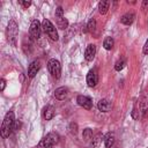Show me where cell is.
Here are the masks:
<instances>
[{
	"label": "cell",
	"instance_id": "obj_24",
	"mask_svg": "<svg viewBox=\"0 0 148 148\" xmlns=\"http://www.w3.org/2000/svg\"><path fill=\"white\" fill-rule=\"evenodd\" d=\"M99 141H101V134H97V135L92 139V146H94V147H97L98 143H99Z\"/></svg>",
	"mask_w": 148,
	"mask_h": 148
},
{
	"label": "cell",
	"instance_id": "obj_9",
	"mask_svg": "<svg viewBox=\"0 0 148 148\" xmlns=\"http://www.w3.org/2000/svg\"><path fill=\"white\" fill-rule=\"evenodd\" d=\"M39 68H40V62L38 60H34L28 67V76L34 77L37 74V72L39 71Z\"/></svg>",
	"mask_w": 148,
	"mask_h": 148
},
{
	"label": "cell",
	"instance_id": "obj_8",
	"mask_svg": "<svg viewBox=\"0 0 148 148\" xmlns=\"http://www.w3.org/2000/svg\"><path fill=\"white\" fill-rule=\"evenodd\" d=\"M97 82H98V75H97L96 71L95 69L89 71L88 74H87V83H88V86L89 87H95L97 84Z\"/></svg>",
	"mask_w": 148,
	"mask_h": 148
},
{
	"label": "cell",
	"instance_id": "obj_20",
	"mask_svg": "<svg viewBox=\"0 0 148 148\" xmlns=\"http://www.w3.org/2000/svg\"><path fill=\"white\" fill-rule=\"evenodd\" d=\"M140 105H141V112L145 113L148 109V99L146 97H142L141 98V102H140Z\"/></svg>",
	"mask_w": 148,
	"mask_h": 148
},
{
	"label": "cell",
	"instance_id": "obj_18",
	"mask_svg": "<svg viewBox=\"0 0 148 148\" xmlns=\"http://www.w3.org/2000/svg\"><path fill=\"white\" fill-rule=\"evenodd\" d=\"M113 44H114V42H113V39L111 37H106L104 39V42H103V46H104L105 50H111L113 47Z\"/></svg>",
	"mask_w": 148,
	"mask_h": 148
},
{
	"label": "cell",
	"instance_id": "obj_22",
	"mask_svg": "<svg viewBox=\"0 0 148 148\" xmlns=\"http://www.w3.org/2000/svg\"><path fill=\"white\" fill-rule=\"evenodd\" d=\"M124 66H125V60L124 59H119L117 62H116V65H114V69L116 71H121L123 68H124Z\"/></svg>",
	"mask_w": 148,
	"mask_h": 148
},
{
	"label": "cell",
	"instance_id": "obj_10",
	"mask_svg": "<svg viewBox=\"0 0 148 148\" xmlns=\"http://www.w3.org/2000/svg\"><path fill=\"white\" fill-rule=\"evenodd\" d=\"M95 54H96V46L94 44L88 45L87 49H86V51H84V58H86V60L91 61L94 59Z\"/></svg>",
	"mask_w": 148,
	"mask_h": 148
},
{
	"label": "cell",
	"instance_id": "obj_26",
	"mask_svg": "<svg viewBox=\"0 0 148 148\" xmlns=\"http://www.w3.org/2000/svg\"><path fill=\"white\" fill-rule=\"evenodd\" d=\"M18 2H20L24 8H28V7L31 5V1H22V0H21V1H18Z\"/></svg>",
	"mask_w": 148,
	"mask_h": 148
},
{
	"label": "cell",
	"instance_id": "obj_29",
	"mask_svg": "<svg viewBox=\"0 0 148 148\" xmlns=\"http://www.w3.org/2000/svg\"><path fill=\"white\" fill-rule=\"evenodd\" d=\"M147 6H148V1H143L142 2V9H146Z\"/></svg>",
	"mask_w": 148,
	"mask_h": 148
},
{
	"label": "cell",
	"instance_id": "obj_23",
	"mask_svg": "<svg viewBox=\"0 0 148 148\" xmlns=\"http://www.w3.org/2000/svg\"><path fill=\"white\" fill-rule=\"evenodd\" d=\"M62 16H64V10H62L61 7H58V8L56 9V18H58V17H62Z\"/></svg>",
	"mask_w": 148,
	"mask_h": 148
},
{
	"label": "cell",
	"instance_id": "obj_5",
	"mask_svg": "<svg viewBox=\"0 0 148 148\" xmlns=\"http://www.w3.org/2000/svg\"><path fill=\"white\" fill-rule=\"evenodd\" d=\"M47 68H49V72L51 73V75L54 79H59L60 77L61 66H60V62L57 59H50L49 62H47Z\"/></svg>",
	"mask_w": 148,
	"mask_h": 148
},
{
	"label": "cell",
	"instance_id": "obj_17",
	"mask_svg": "<svg viewBox=\"0 0 148 148\" xmlns=\"http://www.w3.org/2000/svg\"><path fill=\"white\" fill-rule=\"evenodd\" d=\"M57 24H58V28L60 29H66L68 27V21L62 16V17H58L57 18Z\"/></svg>",
	"mask_w": 148,
	"mask_h": 148
},
{
	"label": "cell",
	"instance_id": "obj_14",
	"mask_svg": "<svg viewBox=\"0 0 148 148\" xmlns=\"http://www.w3.org/2000/svg\"><path fill=\"white\" fill-rule=\"evenodd\" d=\"M54 116V108L52 105H47L43 110V118L45 120H51Z\"/></svg>",
	"mask_w": 148,
	"mask_h": 148
},
{
	"label": "cell",
	"instance_id": "obj_13",
	"mask_svg": "<svg viewBox=\"0 0 148 148\" xmlns=\"http://www.w3.org/2000/svg\"><path fill=\"white\" fill-rule=\"evenodd\" d=\"M134 18H135V15H134V13L131 12V13L124 14V15L121 16V18H120V22H121L123 24H125V25H130V24L133 23Z\"/></svg>",
	"mask_w": 148,
	"mask_h": 148
},
{
	"label": "cell",
	"instance_id": "obj_1",
	"mask_svg": "<svg viewBox=\"0 0 148 148\" xmlns=\"http://www.w3.org/2000/svg\"><path fill=\"white\" fill-rule=\"evenodd\" d=\"M14 125H15V118H14V112L9 111L6 113L2 125H1V136L2 138H7L9 136L10 132L14 130Z\"/></svg>",
	"mask_w": 148,
	"mask_h": 148
},
{
	"label": "cell",
	"instance_id": "obj_19",
	"mask_svg": "<svg viewBox=\"0 0 148 148\" xmlns=\"http://www.w3.org/2000/svg\"><path fill=\"white\" fill-rule=\"evenodd\" d=\"M82 136H83L84 141H89V140H91V139H92V132H91V130H90V128H86V130L83 131Z\"/></svg>",
	"mask_w": 148,
	"mask_h": 148
},
{
	"label": "cell",
	"instance_id": "obj_4",
	"mask_svg": "<svg viewBox=\"0 0 148 148\" xmlns=\"http://www.w3.org/2000/svg\"><path fill=\"white\" fill-rule=\"evenodd\" d=\"M57 142H58V135L54 133H49L39 141L37 148H52Z\"/></svg>",
	"mask_w": 148,
	"mask_h": 148
},
{
	"label": "cell",
	"instance_id": "obj_11",
	"mask_svg": "<svg viewBox=\"0 0 148 148\" xmlns=\"http://www.w3.org/2000/svg\"><path fill=\"white\" fill-rule=\"evenodd\" d=\"M67 96H68V89H67L66 87H59V88H57L56 91H54V97H56L57 99H59V101L65 99Z\"/></svg>",
	"mask_w": 148,
	"mask_h": 148
},
{
	"label": "cell",
	"instance_id": "obj_16",
	"mask_svg": "<svg viewBox=\"0 0 148 148\" xmlns=\"http://www.w3.org/2000/svg\"><path fill=\"white\" fill-rule=\"evenodd\" d=\"M110 7V1H101L98 3V12L101 14H106V12L109 10Z\"/></svg>",
	"mask_w": 148,
	"mask_h": 148
},
{
	"label": "cell",
	"instance_id": "obj_27",
	"mask_svg": "<svg viewBox=\"0 0 148 148\" xmlns=\"http://www.w3.org/2000/svg\"><path fill=\"white\" fill-rule=\"evenodd\" d=\"M5 87H6V81H5V79H1L0 80V90L3 91L5 90Z\"/></svg>",
	"mask_w": 148,
	"mask_h": 148
},
{
	"label": "cell",
	"instance_id": "obj_21",
	"mask_svg": "<svg viewBox=\"0 0 148 148\" xmlns=\"http://www.w3.org/2000/svg\"><path fill=\"white\" fill-rule=\"evenodd\" d=\"M87 28H88V31H90V32H94L95 31V28H96V21H95V18H91L88 22Z\"/></svg>",
	"mask_w": 148,
	"mask_h": 148
},
{
	"label": "cell",
	"instance_id": "obj_25",
	"mask_svg": "<svg viewBox=\"0 0 148 148\" xmlns=\"http://www.w3.org/2000/svg\"><path fill=\"white\" fill-rule=\"evenodd\" d=\"M71 132H72V134H76L77 133V125L76 124H74V123L71 124Z\"/></svg>",
	"mask_w": 148,
	"mask_h": 148
},
{
	"label": "cell",
	"instance_id": "obj_3",
	"mask_svg": "<svg viewBox=\"0 0 148 148\" xmlns=\"http://www.w3.org/2000/svg\"><path fill=\"white\" fill-rule=\"evenodd\" d=\"M17 32H18V28H17L16 22L14 20H10L8 23V27H7V38H8V42L14 46L16 45Z\"/></svg>",
	"mask_w": 148,
	"mask_h": 148
},
{
	"label": "cell",
	"instance_id": "obj_15",
	"mask_svg": "<svg viewBox=\"0 0 148 148\" xmlns=\"http://www.w3.org/2000/svg\"><path fill=\"white\" fill-rule=\"evenodd\" d=\"M114 143V134L113 133H106L104 136V145L106 148H111Z\"/></svg>",
	"mask_w": 148,
	"mask_h": 148
},
{
	"label": "cell",
	"instance_id": "obj_12",
	"mask_svg": "<svg viewBox=\"0 0 148 148\" xmlns=\"http://www.w3.org/2000/svg\"><path fill=\"white\" fill-rule=\"evenodd\" d=\"M111 102L109 101V99H106V98H103V99H101L98 103H97V108H98V110L99 111H102V112H108V111H110L111 110Z\"/></svg>",
	"mask_w": 148,
	"mask_h": 148
},
{
	"label": "cell",
	"instance_id": "obj_28",
	"mask_svg": "<svg viewBox=\"0 0 148 148\" xmlns=\"http://www.w3.org/2000/svg\"><path fill=\"white\" fill-rule=\"evenodd\" d=\"M143 53L145 54H148V38H147V40H146V43L143 45Z\"/></svg>",
	"mask_w": 148,
	"mask_h": 148
},
{
	"label": "cell",
	"instance_id": "obj_2",
	"mask_svg": "<svg viewBox=\"0 0 148 148\" xmlns=\"http://www.w3.org/2000/svg\"><path fill=\"white\" fill-rule=\"evenodd\" d=\"M42 29H43V31L50 37V39H52V40H58V32H57V29H56V27L51 23V21H49V20H44L43 22H42Z\"/></svg>",
	"mask_w": 148,
	"mask_h": 148
},
{
	"label": "cell",
	"instance_id": "obj_7",
	"mask_svg": "<svg viewBox=\"0 0 148 148\" xmlns=\"http://www.w3.org/2000/svg\"><path fill=\"white\" fill-rule=\"evenodd\" d=\"M76 102L80 106H82L83 109H87V110H90L91 106H92L91 99L88 96H84V95H79L77 98H76Z\"/></svg>",
	"mask_w": 148,
	"mask_h": 148
},
{
	"label": "cell",
	"instance_id": "obj_6",
	"mask_svg": "<svg viewBox=\"0 0 148 148\" xmlns=\"http://www.w3.org/2000/svg\"><path fill=\"white\" fill-rule=\"evenodd\" d=\"M29 32H30V37L35 40H37L39 37H40V32H42V27H40V23L37 21V20H34L30 24V29H29Z\"/></svg>",
	"mask_w": 148,
	"mask_h": 148
}]
</instances>
